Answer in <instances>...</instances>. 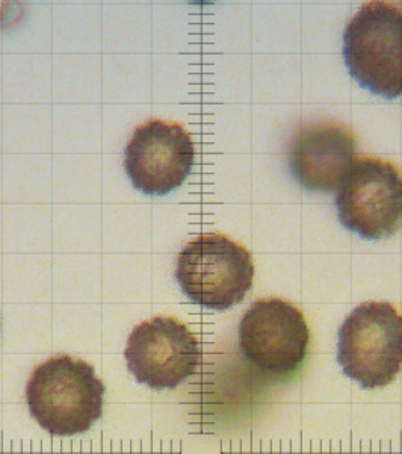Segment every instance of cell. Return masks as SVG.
Instances as JSON below:
<instances>
[{
	"mask_svg": "<svg viewBox=\"0 0 402 454\" xmlns=\"http://www.w3.org/2000/svg\"><path fill=\"white\" fill-rule=\"evenodd\" d=\"M104 385L94 368L68 355L50 357L34 370L27 385L31 415L49 434H83L104 413Z\"/></svg>",
	"mask_w": 402,
	"mask_h": 454,
	"instance_id": "cell-1",
	"label": "cell"
},
{
	"mask_svg": "<svg viewBox=\"0 0 402 454\" xmlns=\"http://www.w3.org/2000/svg\"><path fill=\"white\" fill-rule=\"evenodd\" d=\"M344 59L351 76L371 93L402 98V5L372 0L344 32Z\"/></svg>",
	"mask_w": 402,
	"mask_h": 454,
	"instance_id": "cell-2",
	"label": "cell"
},
{
	"mask_svg": "<svg viewBox=\"0 0 402 454\" xmlns=\"http://www.w3.org/2000/svg\"><path fill=\"white\" fill-rule=\"evenodd\" d=\"M175 279L192 303L228 310L253 286L254 263L241 244L221 233H205L182 248Z\"/></svg>",
	"mask_w": 402,
	"mask_h": 454,
	"instance_id": "cell-3",
	"label": "cell"
},
{
	"mask_svg": "<svg viewBox=\"0 0 402 454\" xmlns=\"http://www.w3.org/2000/svg\"><path fill=\"white\" fill-rule=\"evenodd\" d=\"M337 361L361 387L393 382L402 370V315L386 301L357 306L339 329Z\"/></svg>",
	"mask_w": 402,
	"mask_h": 454,
	"instance_id": "cell-4",
	"label": "cell"
},
{
	"mask_svg": "<svg viewBox=\"0 0 402 454\" xmlns=\"http://www.w3.org/2000/svg\"><path fill=\"white\" fill-rule=\"evenodd\" d=\"M239 350L253 370L283 382L305 365L310 331L303 312L286 300L269 297L248 308L239 323Z\"/></svg>",
	"mask_w": 402,
	"mask_h": 454,
	"instance_id": "cell-5",
	"label": "cell"
},
{
	"mask_svg": "<svg viewBox=\"0 0 402 454\" xmlns=\"http://www.w3.org/2000/svg\"><path fill=\"white\" fill-rule=\"evenodd\" d=\"M342 224L365 239L392 237L402 226V173L392 162L360 156L336 197Z\"/></svg>",
	"mask_w": 402,
	"mask_h": 454,
	"instance_id": "cell-6",
	"label": "cell"
},
{
	"mask_svg": "<svg viewBox=\"0 0 402 454\" xmlns=\"http://www.w3.org/2000/svg\"><path fill=\"white\" fill-rule=\"evenodd\" d=\"M196 164V145L179 123L150 120L135 129L124 149V168L132 185L149 196L181 188Z\"/></svg>",
	"mask_w": 402,
	"mask_h": 454,
	"instance_id": "cell-7",
	"label": "cell"
},
{
	"mask_svg": "<svg viewBox=\"0 0 402 454\" xmlns=\"http://www.w3.org/2000/svg\"><path fill=\"white\" fill-rule=\"evenodd\" d=\"M124 357L138 382L153 389H173L196 372L201 348L182 321L156 317L135 327Z\"/></svg>",
	"mask_w": 402,
	"mask_h": 454,
	"instance_id": "cell-8",
	"label": "cell"
},
{
	"mask_svg": "<svg viewBox=\"0 0 402 454\" xmlns=\"http://www.w3.org/2000/svg\"><path fill=\"white\" fill-rule=\"evenodd\" d=\"M356 137L337 121L321 120L301 126L289 147V168L309 192L341 188L356 160Z\"/></svg>",
	"mask_w": 402,
	"mask_h": 454,
	"instance_id": "cell-9",
	"label": "cell"
}]
</instances>
